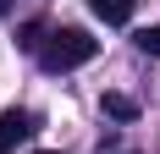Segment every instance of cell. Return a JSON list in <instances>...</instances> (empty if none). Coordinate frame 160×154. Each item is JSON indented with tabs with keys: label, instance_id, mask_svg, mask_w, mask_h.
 Here are the masks:
<instances>
[{
	"label": "cell",
	"instance_id": "obj_1",
	"mask_svg": "<svg viewBox=\"0 0 160 154\" xmlns=\"http://www.w3.org/2000/svg\"><path fill=\"white\" fill-rule=\"evenodd\" d=\"M99 55V39H88L83 28H55L39 44V66L44 72H72V66H88Z\"/></svg>",
	"mask_w": 160,
	"mask_h": 154
},
{
	"label": "cell",
	"instance_id": "obj_2",
	"mask_svg": "<svg viewBox=\"0 0 160 154\" xmlns=\"http://www.w3.org/2000/svg\"><path fill=\"white\" fill-rule=\"evenodd\" d=\"M28 132H33L28 110H0V154H11L17 143H28Z\"/></svg>",
	"mask_w": 160,
	"mask_h": 154
},
{
	"label": "cell",
	"instance_id": "obj_3",
	"mask_svg": "<svg viewBox=\"0 0 160 154\" xmlns=\"http://www.w3.org/2000/svg\"><path fill=\"white\" fill-rule=\"evenodd\" d=\"M132 6H138V0H88V11H94L99 22H132Z\"/></svg>",
	"mask_w": 160,
	"mask_h": 154
},
{
	"label": "cell",
	"instance_id": "obj_4",
	"mask_svg": "<svg viewBox=\"0 0 160 154\" xmlns=\"http://www.w3.org/2000/svg\"><path fill=\"white\" fill-rule=\"evenodd\" d=\"M105 116H111V121H138V99H127V94H105Z\"/></svg>",
	"mask_w": 160,
	"mask_h": 154
},
{
	"label": "cell",
	"instance_id": "obj_5",
	"mask_svg": "<svg viewBox=\"0 0 160 154\" xmlns=\"http://www.w3.org/2000/svg\"><path fill=\"white\" fill-rule=\"evenodd\" d=\"M132 44L144 50V55H160V22H155V28H138V39H132Z\"/></svg>",
	"mask_w": 160,
	"mask_h": 154
},
{
	"label": "cell",
	"instance_id": "obj_6",
	"mask_svg": "<svg viewBox=\"0 0 160 154\" xmlns=\"http://www.w3.org/2000/svg\"><path fill=\"white\" fill-rule=\"evenodd\" d=\"M17 44H22V50H39V44H44V22H28V28H22V39H17Z\"/></svg>",
	"mask_w": 160,
	"mask_h": 154
},
{
	"label": "cell",
	"instance_id": "obj_7",
	"mask_svg": "<svg viewBox=\"0 0 160 154\" xmlns=\"http://www.w3.org/2000/svg\"><path fill=\"white\" fill-rule=\"evenodd\" d=\"M33 154H55V149H33Z\"/></svg>",
	"mask_w": 160,
	"mask_h": 154
},
{
	"label": "cell",
	"instance_id": "obj_8",
	"mask_svg": "<svg viewBox=\"0 0 160 154\" xmlns=\"http://www.w3.org/2000/svg\"><path fill=\"white\" fill-rule=\"evenodd\" d=\"M6 6H11V0H0V11H6Z\"/></svg>",
	"mask_w": 160,
	"mask_h": 154
}]
</instances>
